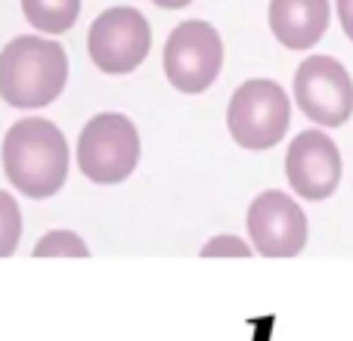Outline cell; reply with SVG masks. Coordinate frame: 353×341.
<instances>
[{"mask_svg": "<svg viewBox=\"0 0 353 341\" xmlns=\"http://www.w3.org/2000/svg\"><path fill=\"white\" fill-rule=\"evenodd\" d=\"M3 174L28 199H50L68 177V143L47 118H25L3 137Z\"/></svg>", "mask_w": 353, "mask_h": 341, "instance_id": "cell-1", "label": "cell"}, {"mask_svg": "<svg viewBox=\"0 0 353 341\" xmlns=\"http://www.w3.org/2000/svg\"><path fill=\"white\" fill-rule=\"evenodd\" d=\"M68 81L65 50L56 41L22 35L0 53V97L16 109L50 106Z\"/></svg>", "mask_w": 353, "mask_h": 341, "instance_id": "cell-2", "label": "cell"}, {"mask_svg": "<svg viewBox=\"0 0 353 341\" xmlns=\"http://www.w3.org/2000/svg\"><path fill=\"white\" fill-rule=\"evenodd\" d=\"M140 162V134L134 121L118 112H103L84 124L78 137V168L99 186L128 180Z\"/></svg>", "mask_w": 353, "mask_h": 341, "instance_id": "cell-3", "label": "cell"}, {"mask_svg": "<svg viewBox=\"0 0 353 341\" xmlns=\"http://www.w3.org/2000/svg\"><path fill=\"white\" fill-rule=\"evenodd\" d=\"M288 121H292V103H288L285 90L270 78L245 81L232 93L230 112H226L232 140L251 153L273 149L285 137Z\"/></svg>", "mask_w": 353, "mask_h": 341, "instance_id": "cell-4", "label": "cell"}, {"mask_svg": "<svg viewBox=\"0 0 353 341\" xmlns=\"http://www.w3.org/2000/svg\"><path fill=\"white\" fill-rule=\"evenodd\" d=\"M161 62L171 87L180 93H201L217 81L223 68V41L214 25L189 19L168 35Z\"/></svg>", "mask_w": 353, "mask_h": 341, "instance_id": "cell-5", "label": "cell"}, {"mask_svg": "<svg viewBox=\"0 0 353 341\" xmlns=\"http://www.w3.org/2000/svg\"><path fill=\"white\" fill-rule=\"evenodd\" d=\"M152 47V28L146 16L134 6H112L87 35V53L93 66L105 75H128L149 56Z\"/></svg>", "mask_w": 353, "mask_h": 341, "instance_id": "cell-6", "label": "cell"}, {"mask_svg": "<svg viewBox=\"0 0 353 341\" xmlns=\"http://www.w3.org/2000/svg\"><path fill=\"white\" fill-rule=\"evenodd\" d=\"M294 99L319 128H341L353 115V81L332 56H310L294 72Z\"/></svg>", "mask_w": 353, "mask_h": 341, "instance_id": "cell-7", "label": "cell"}, {"mask_svg": "<svg viewBox=\"0 0 353 341\" xmlns=\"http://www.w3.org/2000/svg\"><path fill=\"white\" fill-rule=\"evenodd\" d=\"M248 239L263 257H294L307 245V214L279 189L261 193L248 208Z\"/></svg>", "mask_w": 353, "mask_h": 341, "instance_id": "cell-8", "label": "cell"}, {"mask_svg": "<svg viewBox=\"0 0 353 341\" xmlns=\"http://www.w3.org/2000/svg\"><path fill=\"white\" fill-rule=\"evenodd\" d=\"M285 177L307 202H323L341 183V153L323 130H304L285 153Z\"/></svg>", "mask_w": 353, "mask_h": 341, "instance_id": "cell-9", "label": "cell"}, {"mask_svg": "<svg viewBox=\"0 0 353 341\" xmlns=\"http://www.w3.org/2000/svg\"><path fill=\"white\" fill-rule=\"evenodd\" d=\"M270 28L288 50L316 47L329 28V0H270Z\"/></svg>", "mask_w": 353, "mask_h": 341, "instance_id": "cell-10", "label": "cell"}, {"mask_svg": "<svg viewBox=\"0 0 353 341\" xmlns=\"http://www.w3.org/2000/svg\"><path fill=\"white\" fill-rule=\"evenodd\" d=\"M22 12L34 28L47 35H62L78 19L81 0H22Z\"/></svg>", "mask_w": 353, "mask_h": 341, "instance_id": "cell-11", "label": "cell"}, {"mask_svg": "<svg viewBox=\"0 0 353 341\" xmlns=\"http://www.w3.org/2000/svg\"><path fill=\"white\" fill-rule=\"evenodd\" d=\"M87 255H90V249L84 245V239L68 230L47 233L34 245V257H87Z\"/></svg>", "mask_w": 353, "mask_h": 341, "instance_id": "cell-12", "label": "cell"}, {"mask_svg": "<svg viewBox=\"0 0 353 341\" xmlns=\"http://www.w3.org/2000/svg\"><path fill=\"white\" fill-rule=\"evenodd\" d=\"M22 239V211L10 193L0 189V257L12 255Z\"/></svg>", "mask_w": 353, "mask_h": 341, "instance_id": "cell-13", "label": "cell"}, {"mask_svg": "<svg viewBox=\"0 0 353 341\" xmlns=\"http://www.w3.org/2000/svg\"><path fill=\"white\" fill-rule=\"evenodd\" d=\"M251 249L239 236H214L201 249V257H248Z\"/></svg>", "mask_w": 353, "mask_h": 341, "instance_id": "cell-14", "label": "cell"}, {"mask_svg": "<svg viewBox=\"0 0 353 341\" xmlns=\"http://www.w3.org/2000/svg\"><path fill=\"white\" fill-rule=\"evenodd\" d=\"M338 19H341L344 35L353 41V0H338Z\"/></svg>", "mask_w": 353, "mask_h": 341, "instance_id": "cell-15", "label": "cell"}, {"mask_svg": "<svg viewBox=\"0 0 353 341\" xmlns=\"http://www.w3.org/2000/svg\"><path fill=\"white\" fill-rule=\"evenodd\" d=\"M152 3L165 6V10H183V6H189L192 0H152Z\"/></svg>", "mask_w": 353, "mask_h": 341, "instance_id": "cell-16", "label": "cell"}]
</instances>
